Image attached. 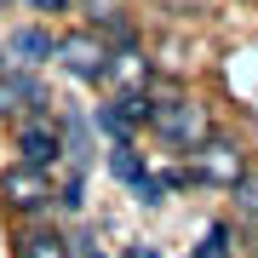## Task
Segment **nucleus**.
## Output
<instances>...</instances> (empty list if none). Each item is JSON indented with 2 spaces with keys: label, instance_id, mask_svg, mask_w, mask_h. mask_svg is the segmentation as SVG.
<instances>
[{
  "label": "nucleus",
  "instance_id": "nucleus-15",
  "mask_svg": "<svg viewBox=\"0 0 258 258\" xmlns=\"http://www.w3.org/2000/svg\"><path fill=\"white\" fill-rule=\"evenodd\" d=\"M52 195H57V207H63V212H81V201H86V195H81V172H69L63 189H52Z\"/></svg>",
  "mask_w": 258,
  "mask_h": 258
},
{
  "label": "nucleus",
  "instance_id": "nucleus-17",
  "mask_svg": "<svg viewBox=\"0 0 258 258\" xmlns=\"http://www.w3.org/2000/svg\"><path fill=\"white\" fill-rule=\"evenodd\" d=\"M35 12H69V0H29Z\"/></svg>",
  "mask_w": 258,
  "mask_h": 258
},
{
  "label": "nucleus",
  "instance_id": "nucleus-14",
  "mask_svg": "<svg viewBox=\"0 0 258 258\" xmlns=\"http://www.w3.org/2000/svg\"><path fill=\"white\" fill-rule=\"evenodd\" d=\"M132 195H138V207H161L166 201L161 184H155V172H138V178H132Z\"/></svg>",
  "mask_w": 258,
  "mask_h": 258
},
{
  "label": "nucleus",
  "instance_id": "nucleus-18",
  "mask_svg": "<svg viewBox=\"0 0 258 258\" xmlns=\"http://www.w3.org/2000/svg\"><path fill=\"white\" fill-rule=\"evenodd\" d=\"M75 258H103V252L98 247H75Z\"/></svg>",
  "mask_w": 258,
  "mask_h": 258
},
{
  "label": "nucleus",
  "instance_id": "nucleus-6",
  "mask_svg": "<svg viewBox=\"0 0 258 258\" xmlns=\"http://www.w3.org/2000/svg\"><path fill=\"white\" fill-rule=\"evenodd\" d=\"M103 86H115V92H144V86H149V57L132 46V40L109 46V63H103Z\"/></svg>",
  "mask_w": 258,
  "mask_h": 258
},
{
  "label": "nucleus",
  "instance_id": "nucleus-9",
  "mask_svg": "<svg viewBox=\"0 0 258 258\" xmlns=\"http://www.w3.org/2000/svg\"><path fill=\"white\" fill-rule=\"evenodd\" d=\"M52 46H57V35H52V29H35V23H29V29H12V40H6V52L18 57V63H29V69L46 63Z\"/></svg>",
  "mask_w": 258,
  "mask_h": 258
},
{
  "label": "nucleus",
  "instance_id": "nucleus-4",
  "mask_svg": "<svg viewBox=\"0 0 258 258\" xmlns=\"http://www.w3.org/2000/svg\"><path fill=\"white\" fill-rule=\"evenodd\" d=\"M12 144H18V161L23 166H40V172H52L57 161H63V144H57V120L52 109H29L12 120Z\"/></svg>",
  "mask_w": 258,
  "mask_h": 258
},
{
  "label": "nucleus",
  "instance_id": "nucleus-11",
  "mask_svg": "<svg viewBox=\"0 0 258 258\" xmlns=\"http://www.w3.org/2000/svg\"><path fill=\"white\" fill-rule=\"evenodd\" d=\"M230 247H235V224H230V218H218V224H207L201 247H195L189 258H230Z\"/></svg>",
  "mask_w": 258,
  "mask_h": 258
},
{
  "label": "nucleus",
  "instance_id": "nucleus-1",
  "mask_svg": "<svg viewBox=\"0 0 258 258\" xmlns=\"http://www.w3.org/2000/svg\"><path fill=\"white\" fill-rule=\"evenodd\" d=\"M247 172V144L230 132H207L195 149H184V178L189 189H235V178Z\"/></svg>",
  "mask_w": 258,
  "mask_h": 258
},
{
  "label": "nucleus",
  "instance_id": "nucleus-10",
  "mask_svg": "<svg viewBox=\"0 0 258 258\" xmlns=\"http://www.w3.org/2000/svg\"><path fill=\"white\" fill-rule=\"evenodd\" d=\"M92 126H98V132H109L115 144H126V138H138V126H132V120H126V109H120L115 98H109V103H98V115H92Z\"/></svg>",
  "mask_w": 258,
  "mask_h": 258
},
{
  "label": "nucleus",
  "instance_id": "nucleus-8",
  "mask_svg": "<svg viewBox=\"0 0 258 258\" xmlns=\"http://www.w3.org/2000/svg\"><path fill=\"white\" fill-rule=\"evenodd\" d=\"M81 12H86V29H92V35H103L109 46L132 40V23H126V0H81Z\"/></svg>",
  "mask_w": 258,
  "mask_h": 258
},
{
  "label": "nucleus",
  "instance_id": "nucleus-13",
  "mask_svg": "<svg viewBox=\"0 0 258 258\" xmlns=\"http://www.w3.org/2000/svg\"><path fill=\"white\" fill-rule=\"evenodd\" d=\"M230 195H235V212H241V218H258V172H241Z\"/></svg>",
  "mask_w": 258,
  "mask_h": 258
},
{
  "label": "nucleus",
  "instance_id": "nucleus-16",
  "mask_svg": "<svg viewBox=\"0 0 258 258\" xmlns=\"http://www.w3.org/2000/svg\"><path fill=\"white\" fill-rule=\"evenodd\" d=\"M155 184H161V189H189V178H184V166H166Z\"/></svg>",
  "mask_w": 258,
  "mask_h": 258
},
{
  "label": "nucleus",
  "instance_id": "nucleus-5",
  "mask_svg": "<svg viewBox=\"0 0 258 258\" xmlns=\"http://www.w3.org/2000/svg\"><path fill=\"white\" fill-rule=\"evenodd\" d=\"M52 57L63 63L81 86H103V63H109V40L92 35V29H69V35H57Z\"/></svg>",
  "mask_w": 258,
  "mask_h": 258
},
{
  "label": "nucleus",
  "instance_id": "nucleus-12",
  "mask_svg": "<svg viewBox=\"0 0 258 258\" xmlns=\"http://www.w3.org/2000/svg\"><path fill=\"white\" fill-rule=\"evenodd\" d=\"M109 172L120 178V184H132L138 172H149L144 155H138V138H126V144H115V149H109Z\"/></svg>",
  "mask_w": 258,
  "mask_h": 258
},
{
  "label": "nucleus",
  "instance_id": "nucleus-7",
  "mask_svg": "<svg viewBox=\"0 0 258 258\" xmlns=\"http://www.w3.org/2000/svg\"><path fill=\"white\" fill-rule=\"evenodd\" d=\"M12 252L18 258H75V241L57 230V224H40V218H29L18 241H12Z\"/></svg>",
  "mask_w": 258,
  "mask_h": 258
},
{
  "label": "nucleus",
  "instance_id": "nucleus-2",
  "mask_svg": "<svg viewBox=\"0 0 258 258\" xmlns=\"http://www.w3.org/2000/svg\"><path fill=\"white\" fill-rule=\"evenodd\" d=\"M149 132H155L161 149L184 155V149H195L207 132H218V126H212V109H207L201 98H189V92H166V98H155V109H149Z\"/></svg>",
  "mask_w": 258,
  "mask_h": 258
},
{
  "label": "nucleus",
  "instance_id": "nucleus-3",
  "mask_svg": "<svg viewBox=\"0 0 258 258\" xmlns=\"http://www.w3.org/2000/svg\"><path fill=\"white\" fill-rule=\"evenodd\" d=\"M0 207L18 212V218H46L52 212V172H40V166H6L0 172Z\"/></svg>",
  "mask_w": 258,
  "mask_h": 258
}]
</instances>
